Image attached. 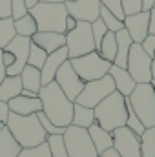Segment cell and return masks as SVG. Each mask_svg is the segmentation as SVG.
I'll return each instance as SVG.
<instances>
[{
	"label": "cell",
	"mask_w": 155,
	"mask_h": 157,
	"mask_svg": "<svg viewBox=\"0 0 155 157\" xmlns=\"http://www.w3.org/2000/svg\"><path fill=\"white\" fill-rule=\"evenodd\" d=\"M155 78V53H153V57H152V80Z\"/></svg>",
	"instance_id": "49"
},
{
	"label": "cell",
	"mask_w": 155,
	"mask_h": 157,
	"mask_svg": "<svg viewBox=\"0 0 155 157\" xmlns=\"http://www.w3.org/2000/svg\"><path fill=\"white\" fill-rule=\"evenodd\" d=\"M2 62H4V66H6V70L9 68V66H13L15 64V55L9 51V49H2Z\"/></svg>",
	"instance_id": "40"
},
{
	"label": "cell",
	"mask_w": 155,
	"mask_h": 157,
	"mask_svg": "<svg viewBox=\"0 0 155 157\" xmlns=\"http://www.w3.org/2000/svg\"><path fill=\"white\" fill-rule=\"evenodd\" d=\"M93 112H95V122L108 132H113L115 128L126 126V119H128L126 97L115 90L100 104H97L93 108Z\"/></svg>",
	"instance_id": "3"
},
{
	"label": "cell",
	"mask_w": 155,
	"mask_h": 157,
	"mask_svg": "<svg viewBox=\"0 0 155 157\" xmlns=\"http://www.w3.org/2000/svg\"><path fill=\"white\" fill-rule=\"evenodd\" d=\"M7 108H9V112L18 113V115H33V113L42 112V101H40V97L18 95L7 102Z\"/></svg>",
	"instance_id": "17"
},
{
	"label": "cell",
	"mask_w": 155,
	"mask_h": 157,
	"mask_svg": "<svg viewBox=\"0 0 155 157\" xmlns=\"http://www.w3.org/2000/svg\"><path fill=\"white\" fill-rule=\"evenodd\" d=\"M75 26H77V20H75L71 15H68V18H66V33H68V31H71Z\"/></svg>",
	"instance_id": "44"
},
{
	"label": "cell",
	"mask_w": 155,
	"mask_h": 157,
	"mask_svg": "<svg viewBox=\"0 0 155 157\" xmlns=\"http://www.w3.org/2000/svg\"><path fill=\"white\" fill-rule=\"evenodd\" d=\"M115 91V82L112 75H104L102 78L97 80H89L84 84V90L80 91V95L77 97V104H82L86 108H95L97 104H100L110 93Z\"/></svg>",
	"instance_id": "9"
},
{
	"label": "cell",
	"mask_w": 155,
	"mask_h": 157,
	"mask_svg": "<svg viewBox=\"0 0 155 157\" xmlns=\"http://www.w3.org/2000/svg\"><path fill=\"white\" fill-rule=\"evenodd\" d=\"M100 18H102V22L106 24L108 31H113V33H117L119 29H122V28H124V20L117 18L115 15H113L110 9H106L104 6H100Z\"/></svg>",
	"instance_id": "31"
},
{
	"label": "cell",
	"mask_w": 155,
	"mask_h": 157,
	"mask_svg": "<svg viewBox=\"0 0 155 157\" xmlns=\"http://www.w3.org/2000/svg\"><path fill=\"white\" fill-rule=\"evenodd\" d=\"M17 37V29H15V20L11 17L0 18V49H4L11 40Z\"/></svg>",
	"instance_id": "28"
},
{
	"label": "cell",
	"mask_w": 155,
	"mask_h": 157,
	"mask_svg": "<svg viewBox=\"0 0 155 157\" xmlns=\"http://www.w3.org/2000/svg\"><path fill=\"white\" fill-rule=\"evenodd\" d=\"M46 59H47V53L37 46V44H33L31 42V46H29V57H28V64H31V66H35V68H39L42 70V66H44V62H46Z\"/></svg>",
	"instance_id": "32"
},
{
	"label": "cell",
	"mask_w": 155,
	"mask_h": 157,
	"mask_svg": "<svg viewBox=\"0 0 155 157\" xmlns=\"http://www.w3.org/2000/svg\"><path fill=\"white\" fill-rule=\"evenodd\" d=\"M141 6H142V11H152L155 7V0H141Z\"/></svg>",
	"instance_id": "43"
},
{
	"label": "cell",
	"mask_w": 155,
	"mask_h": 157,
	"mask_svg": "<svg viewBox=\"0 0 155 157\" xmlns=\"http://www.w3.org/2000/svg\"><path fill=\"white\" fill-rule=\"evenodd\" d=\"M40 2H66V0H40Z\"/></svg>",
	"instance_id": "51"
},
{
	"label": "cell",
	"mask_w": 155,
	"mask_h": 157,
	"mask_svg": "<svg viewBox=\"0 0 155 157\" xmlns=\"http://www.w3.org/2000/svg\"><path fill=\"white\" fill-rule=\"evenodd\" d=\"M88 133H89V137H91V141H93V146H95V150H97L99 155L104 154L106 150L113 148V135H112V132L104 130V128L99 126L97 122H93V124L88 128Z\"/></svg>",
	"instance_id": "20"
},
{
	"label": "cell",
	"mask_w": 155,
	"mask_h": 157,
	"mask_svg": "<svg viewBox=\"0 0 155 157\" xmlns=\"http://www.w3.org/2000/svg\"><path fill=\"white\" fill-rule=\"evenodd\" d=\"M68 59H70V55H68V48L66 46H62L60 49H57V51L47 55V59H46V62H44V66L40 70V73H42V86H46V84L55 80V75H57L59 68Z\"/></svg>",
	"instance_id": "16"
},
{
	"label": "cell",
	"mask_w": 155,
	"mask_h": 157,
	"mask_svg": "<svg viewBox=\"0 0 155 157\" xmlns=\"http://www.w3.org/2000/svg\"><path fill=\"white\" fill-rule=\"evenodd\" d=\"M100 6H104L106 9H110L117 18L124 20V9H122V0H100Z\"/></svg>",
	"instance_id": "37"
},
{
	"label": "cell",
	"mask_w": 155,
	"mask_h": 157,
	"mask_svg": "<svg viewBox=\"0 0 155 157\" xmlns=\"http://www.w3.org/2000/svg\"><path fill=\"white\" fill-rule=\"evenodd\" d=\"M141 157H155V126L141 135Z\"/></svg>",
	"instance_id": "29"
},
{
	"label": "cell",
	"mask_w": 155,
	"mask_h": 157,
	"mask_svg": "<svg viewBox=\"0 0 155 157\" xmlns=\"http://www.w3.org/2000/svg\"><path fill=\"white\" fill-rule=\"evenodd\" d=\"M20 80H22L24 90H31V91L39 93L40 88H42V73H40L39 68H35L31 64H26V68L20 73Z\"/></svg>",
	"instance_id": "23"
},
{
	"label": "cell",
	"mask_w": 155,
	"mask_h": 157,
	"mask_svg": "<svg viewBox=\"0 0 155 157\" xmlns=\"http://www.w3.org/2000/svg\"><path fill=\"white\" fill-rule=\"evenodd\" d=\"M97 53H99L102 59H106V60H110V62L113 64L115 55H117V39H115V33H113V31H108V33L104 35L100 46L97 48Z\"/></svg>",
	"instance_id": "26"
},
{
	"label": "cell",
	"mask_w": 155,
	"mask_h": 157,
	"mask_svg": "<svg viewBox=\"0 0 155 157\" xmlns=\"http://www.w3.org/2000/svg\"><path fill=\"white\" fill-rule=\"evenodd\" d=\"M15 29H17V35H22V37H33L37 31H39V26H37V20L31 13L20 17L15 20Z\"/></svg>",
	"instance_id": "27"
},
{
	"label": "cell",
	"mask_w": 155,
	"mask_h": 157,
	"mask_svg": "<svg viewBox=\"0 0 155 157\" xmlns=\"http://www.w3.org/2000/svg\"><path fill=\"white\" fill-rule=\"evenodd\" d=\"M22 91V80L20 75H15V77H7L0 82V101L2 102H9L11 99L18 97Z\"/></svg>",
	"instance_id": "22"
},
{
	"label": "cell",
	"mask_w": 155,
	"mask_h": 157,
	"mask_svg": "<svg viewBox=\"0 0 155 157\" xmlns=\"http://www.w3.org/2000/svg\"><path fill=\"white\" fill-rule=\"evenodd\" d=\"M141 46H142V49H144L150 57H153V53H155V35H148L146 39L141 42Z\"/></svg>",
	"instance_id": "39"
},
{
	"label": "cell",
	"mask_w": 155,
	"mask_h": 157,
	"mask_svg": "<svg viewBox=\"0 0 155 157\" xmlns=\"http://www.w3.org/2000/svg\"><path fill=\"white\" fill-rule=\"evenodd\" d=\"M4 128H6V122H0V132H2Z\"/></svg>",
	"instance_id": "52"
},
{
	"label": "cell",
	"mask_w": 155,
	"mask_h": 157,
	"mask_svg": "<svg viewBox=\"0 0 155 157\" xmlns=\"http://www.w3.org/2000/svg\"><path fill=\"white\" fill-rule=\"evenodd\" d=\"M11 17V0H0V18Z\"/></svg>",
	"instance_id": "41"
},
{
	"label": "cell",
	"mask_w": 155,
	"mask_h": 157,
	"mask_svg": "<svg viewBox=\"0 0 155 157\" xmlns=\"http://www.w3.org/2000/svg\"><path fill=\"white\" fill-rule=\"evenodd\" d=\"M39 97L42 101V112L55 126L68 128L71 124L75 102L66 97V93L59 88V84L55 80L40 88Z\"/></svg>",
	"instance_id": "1"
},
{
	"label": "cell",
	"mask_w": 155,
	"mask_h": 157,
	"mask_svg": "<svg viewBox=\"0 0 155 157\" xmlns=\"http://www.w3.org/2000/svg\"><path fill=\"white\" fill-rule=\"evenodd\" d=\"M115 39H117V55H115V60L113 64L119 66V68H126L128 64V55H130V48L133 44V40L130 37V33L122 28L115 33Z\"/></svg>",
	"instance_id": "21"
},
{
	"label": "cell",
	"mask_w": 155,
	"mask_h": 157,
	"mask_svg": "<svg viewBox=\"0 0 155 157\" xmlns=\"http://www.w3.org/2000/svg\"><path fill=\"white\" fill-rule=\"evenodd\" d=\"M66 48L70 59H77L82 55H88L95 49V40L91 33V24L89 22H77V26L66 33Z\"/></svg>",
	"instance_id": "8"
},
{
	"label": "cell",
	"mask_w": 155,
	"mask_h": 157,
	"mask_svg": "<svg viewBox=\"0 0 155 157\" xmlns=\"http://www.w3.org/2000/svg\"><path fill=\"white\" fill-rule=\"evenodd\" d=\"M100 157H120V155L117 154L115 148H110V150H106L104 154H100Z\"/></svg>",
	"instance_id": "47"
},
{
	"label": "cell",
	"mask_w": 155,
	"mask_h": 157,
	"mask_svg": "<svg viewBox=\"0 0 155 157\" xmlns=\"http://www.w3.org/2000/svg\"><path fill=\"white\" fill-rule=\"evenodd\" d=\"M70 62L84 82L102 78L104 75L110 73V68H112V62L102 59L97 51H91V53L77 57V59H70Z\"/></svg>",
	"instance_id": "6"
},
{
	"label": "cell",
	"mask_w": 155,
	"mask_h": 157,
	"mask_svg": "<svg viewBox=\"0 0 155 157\" xmlns=\"http://www.w3.org/2000/svg\"><path fill=\"white\" fill-rule=\"evenodd\" d=\"M6 126L11 132V135L15 137V141L22 148L39 146L42 143H46V139H47V133L42 128L37 113H33V115H18V113L9 112Z\"/></svg>",
	"instance_id": "2"
},
{
	"label": "cell",
	"mask_w": 155,
	"mask_h": 157,
	"mask_svg": "<svg viewBox=\"0 0 155 157\" xmlns=\"http://www.w3.org/2000/svg\"><path fill=\"white\" fill-rule=\"evenodd\" d=\"M55 82L59 84V88L66 93V97L70 99V101H77V97L80 95V91L84 90V80L78 77V73L73 70V66H71V62H70V59L59 68V71H57V75H55Z\"/></svg>",
	"instance_id": "11"
},
{
	"label": "cell",
	"mask_w": 155,
	"mask_h": 157,
	"mask_svg": "<svg viewBox=\"0 0 155 157\" xmlns=\"http://www.w3.org/2000/svg\"><path fill=\"white\" fill-rule=\"evenodd\" d=\"M17 157H51L49 144L46 141V143H42L39 146H33V148H22Z\"/></svg>",
	"instance_id": "33"
},
{
	"label": "cell",
	"mask_w": 155,
	"mask_h": 157,
	"mask_svg": "<svg viewBox=\"0 0 155 157\" xmlns=\"http://www.w3.org/2000/svg\"><path fill=\"white\" fill-rule=\"evenodd\" d=\"M126 70L130 71V75L133 77V80L137 84H141V82H152V57L137 42H133L131 48H130Z\"/></svg>",
	"instance_id": "10"
},
{
	"label": "cell",
	"mask_w": 155,
	"mask_h": 157,
	"mask_svg": "<svg viewBox=\"0 0 155 157\" xmlns=\"http://www.w3.org/2000/svg\"><path fill=\"white\" fill-rule=\"evenodd\" d=\"M29 13V7L26 4V0H11V18L17 20L24 15Z\"/></svg>",
	"instance_id": "36"
},
{
	"label": "cell",
	"mask_w": 155,
	"mask_h": 157,
	"mask_svg": "<svg viewBox=\"0 0 155 157\" xmlns=\"http://www.w3.org/2000/svg\"><path fill=\"white\" fill-rule=\"evenodd\" d=\"M95 122V112L93 108H86L82 104H73V126H80V128H89Z\"/></svg>",
	"instance_id": "25"
},
{
	"label": "cell",
	"mask_w": 155,
	"mask_h": 157,
	"mask_svg": "<svg viewBox=\"0 0 155 157\" xmlns=\"http://www.w3.org/2000/svg\"><path fill=\"white\" fill-rule=\"evenodd\" d=\"M133 112L146 128L155 126V90L152 82H141L128 97Z\"/></svg>",
	"instance_id": "5"
},
{
	"label": "cell",
	"mask_w": 155,
	"mask_h": 157,
	"mask_svg": "<svg viewBox=\"0 0 155 157\" xmlns=\"http://www.w3.org/2000/svg\"><path fill=\"white\" fill-rule=\"evenodd\" d=\"M124 29L130 33L133 42L141 44L150 35V11H139L124 17Z\"/></svg>",
	"instance_id": "15"
},
{
	"label": "cell",
	"mask_w": 155,
	"mask_h": 157,
	"mask_svg": "<svg viewBox=\"0 0 155 157\" xmlns=\"http://www.w3.org/2000/svg\"><path fill=\"white\" fill-rule=\"evenodd\" d=\"M68 13L77 22H95L100 18V0H66Z\"/></svg>",
	"instance_id": "14"
},
{
	"label": "cell",
	"mask_w": 155,
	"mask_h": 157,
	"mask_svg": "<svg viewBox=\"0 0 155 157\" xmlns=\"http://www.w3.org/2000/svg\"><path fill=\"white\" fill-rule=\"evenodd\" d=\"M29 13L35 17L39 31H55L66 35V18L70 13L64 2H39L29 9Z\"/></svg>",
	"instance_id": "4"
},
{
	"label": "cell",
	"mask_w": 155,
	"mask_h": 157,
	"mask_svg": "<svg viewBox=\"0 0 155 157\" xmlns=\"http://www.w3.org/2000/svg\"><path fill=\"white\" fill-rule=\"evenodd\" d=\"M9 115V108H7V102H2L0 101V122H6Z\"/></svg>",
	"instance_id": "42"
},
{
	"label": "cell",
	"mask_w": 155,
	"mask_h": 157,
	"mask_svg": "<svg viewBox=\"0 0 155 157\" xmlns=\"http://www.w3.org/2000/svg\"><path fill=\"white\" fill-rule=\"evenodd\" d=\"M152 86H153V90H155V78H153V80H152Z\"/></svg>",
	"instance_id": "53"
},
{
	"label": "cell",
	"mask_w": 155,
	"mask_h": 157,
	"mask_svg": "<svg viewBox=\"0 0 155 157\" xmlns=\"http://www.w3.org/2000/svg\"><path fill=\"white\" fill-rule=\"evenodd\" d=\"M62 137H64V144L70 157H99L93 146V141L88 133V128L70 124Z\"/></svg>",
	"instance_id": "7"
},
{
	"label": "cell",
	"mask_w": 155,
	"mask_h": 157,
	"mask_svg": "<svg viewBox=\"0 0 155 157\" xmlns=\"http://www.w3.org/2000/svg\"><path fill=\"white\" fill-rule=\"evenodd\" d=\"M6 77H7V73H6V66H4V62H2V49H0V82Z\"/></svg>",
	"instance_id": "46"
},
{
	"label": "cell",
	"mask_w": 155,
	"mask_h": 157,
	"mask_svg": "<svg viewBox=\"0 0 155 157\" xmlns=\"http://www.w3.org/2000/svg\"><path fill=\"white\" fill-rule=\"evenodd\" d=\"M39 2H40V0H26V4H28V7H29V9H31L35 4H39Z\"/></svg>",
	"instance_id": "50"
},
{
	"label": "cell",
	"mask_w": 155,
	"mask_h": 157,
	"mask_svg": "<svg viewBox=\"0 0 155 157\" xmlns=\"http://www.w3.org/2000/svg\"><path fill=\"white\" fill-rule=\"evenodd\" d=\"M29 46H31V39H29V37H22V35H17L15 39L6 46V49H9V51L15 55V64L6 70V73H7L9 77L20 75L22 70L26 68L28 57H29Z\"/></svg>",
	"instance_id": "13"
},
{
	"label": "cell",
	"mask_w": 155,
	"mask_h": 157,
	"mask_svg": "<svg viewBox=\"0 0 155 157\" xmlns=\"http://www.w3.org/2000/svg\"><path fill=\"white\" fill-rule=\"evenodd\" d=\"M113 148L120 157H141V135L131 132L128 126H120L112 132Z\"/></svg>",
	"instance_id": "12"
},
{
	"label": "cell",
	"mask_w": 155,
	"mask_h": 157,
	"mask_svg": "<svg viewBox=\"0 0 155 157\" xmlns=\"http://www.w3.org/2000/svg\"><path fill=\"white\" fill-rule=\"evenodd\" d=\"M110 75L113 78V82H115V90L119 93H122L124 97H130L131 95V91L135 90V86H137V82L133 80V77L130 75V71L126 70V68H119L115 64H112V68H110Z\"/></svg>",
	"instance_id": "19"
},
{
	"label": "cell",
	"mask_w": 155,
	"mask_h": 157,
	"mask_svg": "<svg viewBox=\"0 0 155 157\" xmlns=\"http://www.w3.org/2000/svg\"><path fill=\"white\" fill-rule=\"evenodd\" d=\"M47 144H49V152L51 157H70L66 144H64V137L62 135H47Z\"/></svg>",
	"instance_id": "30"
},
{
	"label": "cell",
	"mask_w": 155,
	"mask_h": 157,
	"mask_svg": "<svg viewBox=\"0 0 155 157\" xmlns=\"http://www.w3.org/2000/svg\"><path fill=\"white\" fill-rule=\"evenodd\" d=\"M31 42L40 46L49 55V53L60 49L62 46H66V35L64 33H55V31H37L31 37Z\"/></svg>",
	"instance_id": "18"
},
{
	"label": "cell",
	"mask_w": 155,
	"mask_h": 157,
	"mask_svg": "<svg viewBox=\"0 0 155 157\" xmlns=\"http://www.w3.org/2000/svg\"><path fill=\"white\" fill-rule=\"evenodd\" d=\"M150 35H155V7L150 11Z\"/></svg>",
	"instance_id": "45"
},
{
	"label": "cell",
	"mask_w": 155,
	"mask_h": 157,
	"mask_svg": "<svg viewBox=\"0 0 155 157\" xmlns=\"http://www.w3.org/2000/svg\"><path fill=\"white\" fill-rule=\"evenodd\" d=\"M91 33H93V40H95V49H97L104 39V35L108 33V28L102 22V18H97L95 22H91Z\"/></svg>",
	"instance_id": "35"
},
{
	"label": "cell",
	"mask_w": 155,
	"mask_h": 157,
	"mask_svg": "<svg viewBox=\"0 0 155 157\" xmlns=\"http://www.w3.org/2000/svg\"><path fill=\"white\" fill-rule=\"evenodd\" d=\"M22 146L15 141V137L11 135V132L7 130V126L0 132V157H17L20 154Z\"/></svg>",
	"instance_id": "24"
},
{
	"label": "cell",
	"mask_w": 155,
	"mask_h": 157,
	"mask_svg": "<svg viewBox=\"0 0 155 157\" xmlns=\"http://www.w3.org/2000/svg\"><path fill=\"white\" fill-rule=\"evenodd\" d=\"M122 9H124V15H133L142 11V6H141V0H122Z\"/></svg>",
	"instance_id": "38"
},
{
	"label": "cell",
	"mask_w": 155,
	"mask_h": 157,
	"mask_svg": "<svg viewBox=\"0 0 155 157\" xmlns=\"http://www.w3.org/2000/svg\"><path fill=\"white\" fill-rule=\"evenodd\" d=\"M20 95H24V97H39V93H35V91H31V90H24V88H22Z\"/></svg>",
	"instance_id": "48"
},
{
	"label": "cell",
	"mask_w": 155,
	"mask_h": 157,
	"mask_svg": "<svg viewBox=\"0 0 155 157\" xmlns=\"http://www.w3.org/2000/svg\"><path fill=\"white\" fill-rule=\"evenodd\" d=\"M99 157H100V155H99Z\"/></svg>",
	"instance_id": "54"
},
{
	"label": "cell",
	"mask_w": 155,
	"mask_h": 157,
	"mask_svg": "<svg viewBox=\"0 0 155 157\" xmlns=\"http://www.w3.org/2000/svg\"><path fill=\"white\" fill-rule=\"evenodd\" d=\"M37 117H39L40 124H42V128L46 130V133L47 135H64V132H66V128H60V126H55L49 119L46 117V113L44 112H39L37 113Z\"/></svg>",
	"instance_id": "34"
}]
</instances>
